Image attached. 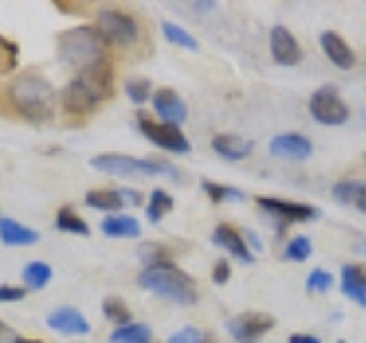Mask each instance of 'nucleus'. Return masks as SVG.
Here are the masks:
<instances>
[{
  "mask_svg": "<svg viewBox=\"0 0 366 343\" xmlns=\"http://www.w3.org/2000/svg\"><path fill=\"white\" fill-rule=\"evenodd\" d=\"M7 96L11 101V106H14L23 117L34 119V121L49 119L57 101L53 85L46 78L34 76V74L19 76L14 83L9 85Z\"/></svg>",
  "mask_w": 366,
  "mask_h": 343,
  "instance_id": "nucleus-1",
  "label": "nucleus"
},
{
  "mask_svg": "<svg viewBox=\"0 0 366 343\" xmlns=\"http://www.w3.org/2000/svg\"><path fill=\"white\" fill-rule=\"evenodd\" d=\"M140 286L152 291L165 300L179 304H194L197 302V289H194L192 277H188L181 268H177L172 261L154 263L140 272Z\"/></svg>",
  "mask_w": 366,
  "mask_h": 343,
  "instance_id": "nucleus-2",
  "label": "nucleus"
},
{
  "mask_svg": "<svg viewBox=\"0 0 366 343\" xmlns=\"http://www.w3.org/2000/svg\"><path fill=\"white\" fill-rule=\"evenodd\" d=\"M106 41L92 26H78L57 34V55L69 66H80V71L103 60Z\"/></svg>",
  "mask_w": 366,
  "mask_h": 343,
  "instance_id": "nucleus-3",
  "label": "nucleus"
},
{
  "mask_svg": "<svg viewBox=\"0 0 366 343\" xmlns=\"http://www.w3.org/2000/svg\"><path fill=\"white\" fill-rule=\"evenodd\" d=\"M89 167L97 172L112 177H131V174H167L172 179L179 177L174 165L165 163V160H152V158H133L124 154H101L89 160Z\"/></svg>",
  "mask_w": 366,
  "mask_h": 343,
  "instance_id": "nucleus-4",
  "label": "nucleus"
},
{
  "mask_svg": "<svg viewBox=\"0 0 366 343\" xmlns=\"http://www.w3.org/2000/svg\"><path fill=\"white\" fill-rule=\"evenodd\" d=\"M97 30L103 37V41L119 44V46L135 44L137 37H140L137 21L119 9H101L97 16Z\"/></svg>",
  "mask_w": 366,
  "mask_h": 343,
  "instance_id": "nucleus-5",
  "label": "nucleus"
},
{
  "mask_svg": "<svg viewBox=\"0 0 366 343\" xmlns=\"http://www.w3.org/2000/svg\"><path fill=\"white\" fill-rule=\"evenodd\" d=\"M137 126H140V131L144 133L147 140H152L156 146L165 149V151H172V154H188L190 151L188 137L181 133L179 126H172L165 121H154L147 112L137 114Z\"/></svg>",
  "mask_w": 366,
  "mask_h": 343,
  "instance_id": "nucleus-6",
  "label": "nucleus"
},
{
  "mask_svg": "<svg viewBox=\"0 0 366 343\" xmlns=\"http://www.w3.org/2000/svg\"><path fill=\"white\" fill-rule=\"evenodd\" d=\"M309 112H312V117L318 124L325 126H341L350 117L348 106L343 103V99L337 94V89L332 85H325L314 91L312 99H309Z\"/></svg>",
  "mask_w": 366,
  "mask_h": 343,
  "instance_id": "nucleus-7",
  "label": "nucleus"
},
{
  "mask_svg": "<svg viewBox=\"0 0 366 343\" xmlns=\"http://www.w3.org/2000/svg\"><path fill=\"white\" fill-rule=\"evenodd\" d=\"M274 327V318L268 314L249 312L229 320V332L238 343H257L266 332Z\"/></svg>",
  "mask_w": 366,
  "mask_h": 343,
  "instance_id": "nucleus-8",
  "label": "nucleus"
},
{
  "mask_svg": "<svg viewBox=\"0 0 366 343\" xmlns=\"http://www.w3.org/2000/svg\"><path fill=\"white\" fill-rule=\"evenodd\" d=\"M78 80L99 99V103L110 99L112 91H114V71H112V64L106 60V57L94 62V64H89L87 69H83Z\"/></svg>",
  "mask_w": 366,
  "mask_h": 343,
  "instance_id": "nucleus-9",
  "label": "nucleus"
},
{
  "mask_svg": "<svg viewBox=\"0 0 366 343\" xmlns=\"http://www.w3.org/2000/svg\"><path fill=\"white\" fill-rule=\"evenodd\" d=\"M257 204L270 215H277L286 222H309L318 217V209L309 204H297V202H284L277 197H259Z\"/></svg>",
  "mask_w": 366,
  "mask_h": 343,
  "instance_id": "nucleus-10",
  "label": "nucleus"
},
{
  "mask_svg": "<svg viewBox=\"0 0 366 343\" xmlns=\"http://www.w3.org/2000/svg\"><path fill=\"white\" fill-rule=\"evenodd\" d=\"M60 103H62V108H64L66 114H74V117H85V114L94 112V108L99 106V99L76 78L62 89Z\"/></svg>",
  "mask_w": 366,
  "mask_h": 343,
  "instance_id": "nucleus-11",
  "label": "nucleus"
},
{
  "mask_svg": "<svg viewBox=\"0 0 366 343\" xmlns=\"http://www.w3.org/2000/svg\"><path fill=\"white\" fill-rule=\"evenodd\" d=\"M314 151V144L309 137L300 133H282L274 135L270 140V154L274 158H286V160H305Z\"/></svg>",
  "mask_w": 366,
  "mask_h": 343,
  "instance_id": "nucleus-12",
  "label": "nucleus"
},
{
  "mask_svg": "<svg viewBox=\"0 0 366 343\" xmlns=\"http://www.w3.org/2000/svg\"><path fill=\"white\" fill-rule=\"evenodd\" d=\"M270 53L274 57V62L284 66H293L302 60L300 44H297L293 34L282 26H274L270 30Z\"/></svg>",
  "mask_w": 366,
  "mask_h": 343,
  "instance_id": "nucleus-13",
  "label": "nucleus"
},
{
  "mask_svg": "<svg viewBox=\"0 0 366 343\" xmlns=\"http://www.w3.org/2000/svg\"><path fill=\"white\" fill-rule=\"evenodd\" d=\"M154 110L158 112L160 119H165V124H172V126H179L186 121L188 117V108L186 103L181 101V96L177 94L174 89L169 87H160L156 94H154Z\"/></svg>",
  "mask_w": 366,
  "mask_h": 343,
  "instance_id": "nucleus-14",
  "label": "nucleus"
},
{
  "mask_svg": "<svg viewBox=\"0 0 366 343\" xmlns=\"http://www.w3.org/2000/svg\"><path fill=\"white\" fill-rule=\"evenodd\" d=\"M46 325L55 332H62V334H87L89 332L87 318L74 307L55 309V312H51L49 318H46Z\"/></svg>",
  "mask_w": 366,
  "mask_h": 343,
  "instance_id": "nucleus-15",
  "label": "nucleus"
},
{
  "mask_svg": "<svg viewBox=\"0 0 366 343\" xmlns=\"http://www.w3.org/2000/svg\"><path fill=\"white\" fill-rule=\"evenodd\" d=\"M320 46H323V51L330 57V62L339 69H352L355 62H357V57H355L348 41L337 32L325 30L323 34H320Z\"/></svg>",
  "mask_w": 366,
  "mask_h": 343,
  "instance_id": "nucleus-16",
  "label": "nucleus"
},
{
  "mask_svg": "<svg viewBox=\"0 0 366 343\" xmlns=\"http://www.w3.org/2000/svg\"><path fill=\"white\" fill-rule=\"evenodd\" d=\"M211 240L217 245V247H224L229 254L236 257L238 261H243V263H252L254 261V254L249 252L247 243L243 238H240V234L236 232L234 227H229V224H220L213 232Z\"/></svg>",
  "mask_w": 366,
  "mask_h": 343,
  "instance_id": "nucleus-17",
  "label": "nucleus"
},
{
  "mask_svg": "<svg viewBox=\"0 0 366 343\" xmlns=\"http://www.w3.org/2000/svg\"><path fill=\"white\" fill-rule=\"evenodd\" d=\"M211 144H213V151L220 154L227 160H243L252 154V149H254V142L245 140V137H240V135H234V133L215 135Z\"/></svg>",
  "mask_w": 366,
  "mask_h": 343,
  "instance_id": "nucleus-18",
  "label": "nucleus"
},
{
  "mask_svg": "<svg viewBox=\"0 0 366 343\" xmlns=\"http://www.w3.org/2000/svg\"><path fill=\"white\" fill-rule=\"evenodd\" d=\"M0 240L9 247L34 245V243H39V234L26 224L11 220V217H3V220H0Z\"/></svg>",
  "mask_w": 366,
  "mask_h": 343,
  "instance_id": "nucleus-19",
  "label": "nucleus"
},
{
  "mask_svg": "<svg viewBox=\"0 0 366 343\" xmlns=\"http://www.w3.org/2000/svg\"><path fill=\"white\" fill-rule=\"evenodd\" d=\"M341 291L360 307H366V270H362L360 266H343Z\"/></svg>",
  "mask_w": 366,
  "mask_h": 343,
  "instance_id": "nucleus-20",
  "label": "nucleus"
},
{
  "mask_svg": "<svg viewBox=\"0 0 366 343\" xmlns=\"http://www.w3.org/2000/svg\"><path fill=\"white\" fill-rule=\"evenodd\" d=\"M101 232L110 238H137L142 229L140 222L131 215H110L101 222Z\"/></svg>",
  "mask_w": 366,
  "mask_h": 343,
  "instance_id": "nucleus-21",
  "label": "nucleus"
},
{
  "mask_svg": "<svg viewBox=\"0 0 366 343\" xmlns=\"http://www.w3.org/2000/svg\"><path fill=\"white\" fill-rule=\"evenodd\" d=\"M152 339H154L152 327H147L142 323L122 325L110 334V343H152Z\"/></svg>",
  "mask_w": 366,
  "mask_h": 343,
  "instance_id": "nucleus-22",
  "label": "nucleus"
},
{
  "mask_svg": "<svg viewBox=\"0 0 366 343\" xmlns=\"http://www.w3.org/2000/svg\"><path fill=\"white\" fill-rule=\"evenodd\" d=\"M85 204L99 211H119L124 206V199L119 190H89L85 194Z\"/></svg>",
  "mask_w": 366,
  "mask_h": 343,
  "instance_id": "nucleus-23",
  "label": "nucleus"
},
{
  "mask_svg": "<svg viewBox=\"0 0 366 343\" xmlns=\"http://www.w3.org/2000/svg\"><path fill=\"white\" fill-rule=\"evenodd\" d=\"M53 270L49 263L44 261H30L26 268H23V282L28 284V289L32 291H41L46 284L51 282Z\"/></svg>",
  "mask_w": 366,
  "mask_h": 343,
  "instance_id": "nucleus-24",
  "label": "nucleus"
},
{
  "mask_svg": "<svg viewBox=\"0 0 366 343\" xmlns=\"http://www.w3.org/2000/svg\"><path fill=\"white\" fill-rule=\"evenodd\" d=\"M172 206H174V199H172L165 190L156 188V190L152 192V199H149V209H147L149 222L158 224V222L163 220V217L172 211Z\"/></svg>",
  "mask_w": 366,
  "mask_h": 343,
  "instance_id": "nucleus-25",
  "label": "nucleus"
},
{
  "mask_svg": "<svg viewBox=\"0 0 366 343\" xmlns=\"http://www.w3.org/2000/svg\"><path fill=\"white\" fill-rule=\"evenodd\" d=\"M55 227L60 229V232H66V234L89 236V227H87V222L83 220V217H78L71 209H60V211H57Z\"/></svg>",
  "mask_w": 366,
  "mask_h": 343,
  "instance_id": "nucleus-26",
  "label": "nucleus"
},
{
  "mask_svg": "<svg viewBox=\"0 0 366 343\" xmlns=\"http://www.w3.org/2000/svg\"><path fill=\"white\" fill-rule=\"evenodd\" d=\"M163 34H165V39L172 41V44H177L181 46V49H188V51H199V41L192 37V34L186 30V28H181L177 26V23H169L165 21L163 23Z\"/></svg>",
  "mask_w": 366,
  "mask_h": 343,
  "instance_id": "nucleus-27",
  "label": "nucleus"
},
{
  "mask_svg": "<svg viewBox=\"0 0 366 343\" xmlns=\"http://www.w3.org/2000/svg\"><path fill=\"white\" fill-rule=\"evenodd\" d=\"M103 316H106L108 320H112V323H117L119 327L129 325L133 320L131 309L126 307V302L119 300V297H106V300H103Z\"/></svg>",
  "mask_w": 366,
  "mask_h": 343,
  "instance_id": "nucleus-28",
  "label": "nucleus"
},
{
  "mask_svg": "<svg viewBox=\"0 0 366 343\" xmlns=\"http://www.w3.org/2000/svg\"><path fill=\"white\" fill-rule=\"evenodd\" d=\"M202 188L204 192L209 194V197L220 204V202H243L245 194L236 190V188H229V186H222V183H213V181H202Z\"/></svg>",
  "mask_w": 366,
  "mask_h": 343,
  "instance_id": "nucleus-29",
  "label": "nucleus"
},
{
  "mask_svg": "<svg viewBox=\"0 0 366 343\" xmlns=\"http://www.w3.org/2000/svg\"><path fill=\"white\" fill-rule=\"evenodd\" d=\"M312 257V240L307 236H295L284 249V259L289 261H307Z\"/></svg>",
  "mask_w": 366,
  "mask_h": 343,
  "instance_id": "nucleus-30",
  "label": "nucleus"
},
{
  "mask_svg": "<svg viewBox=\"0 0 366 343\" xmlns=\"http://www.w3.org/2000/svg\"><path fill=\"white\" fill-rule=\"evenodd\" d=\"M335 199L337 202H343V204H350V202H357L360 192H362V183L360 181H352V179H343L339 183H335Z\"/></svg>",
  "mask_w": 366,
  "mask_h": 343,
  "instance_id": "nucleus-31",
  "label": "nucleus"
},
{
  "mask_svg": "<svg viewBox=\"0 0 366 343\" xmlns=\"http://www.w3.org/2000/svg\"><path fill=\"white\" fill-rule=\"evenodd\" d=\"M126 94H129V99L133 103L142 106V103L149 101V96H152V80H147V78H131L129 83H126Z\"/></svg>",
  "mask_w": 366,
  "mask_h": 343,
  "instance_id": "nucleus-32",
  "label": "nucleus"
},
{
  "mask_svg": "<svg viewBox=\"0 0 366 343\" xmlns=\"http://www.w3.org/2000/svg\"><path fill=\"white\" fill-rule=\"evenodd\" d=\"M332 284H335V277H332L330 272L318 268V270H314L307 277V291H312V293H325V291L332 289Z\"/></svg>",
  "mask_w": 366,
  "mask_h": 343,
  "instance_id": "nucleus-33",
  "label": "nucleus"
},
{
  "mask_svg": "<svg viewBox=\"0 0 366 343\" xmlns=\"http://www.w3.org/2000/svg\"><path fill=\"white\" fill-rule=\"evenodd\" d=\"M140 259L147 263V266H154V263H163L169 261L167 259V252L160 247V245H142L140 249Z\"/></svg>",
  "mask_w": 366,
  "mask_h": 343,
  "instance_id": "nucleus-34",
  "label": "nucleus"
},
{
  "mask_svg": "<svg viewBox=\"0 0 366 343\" xmlns=\"http://www.w3.org/2000/svg\"><path fill=\"white\" fill-rule=\"evenodd\" d=\"M167 343H202V334L197 327H183L177 334H172Z\"/></svg>",
  "mask_w": 366,
  "mask_h": 343,
  "instance_id": "nucleus-35",
  "label": "nucleus"
},
{
  "mask_svg": "<svg viewBox=\"0 0 366 343\" xmlns=\"http://www.w3.org/2000/svg\"><path fill=\"white\" fill-rule=\"evenodd\" d=\"M23 297H26V291H23V289L7 286V284L0 286V304H3V302H19V300H23Z\"/></svg>",
  "mask_w": 366,
  "mask_h": 343,
  "instance_id": "nucleus-36",
  "label": "nucleus"
},
{
  "mask_svg": "<svg viewBox=\"0 0 366 343\" xmlns=\"http://www.w3.org/2000/svg\"><path fill=\"white\" fill-rule=\"evenodd\" d=\"M229 277H232V266H229V261L220 259L213 266V282L215 284H227Z\"/></svg>",
  "mask_w": 366,
  "mask_h": 343,
  "instance_id": "nucleus-37",
  "label": "nucleus"
},
{
  "mask_svg": "<svg viewBox=\"0 0 366 343\" xmlns=\"http://www.w3.org/2000/svg\"><path fill=\"white\" fill-rule=\"evenodd\" d=\"M119 194H122V199H124V206L126 204H131V206H140L142 204V194L137 192V190L124 188V190H119Z\"/></svg>",
  "mask_w": 366,
  "mask_h": 343,
  "instance_id": "nucleus-38",
  "label": "nucleus"
},
{
  "mask_svg": "<svg viewBox=\"0 0 366 343\" xmlns=\"http://www.w3.org/2000/svg\"><path fill=\"white\" fill-rule=\"evenodd\" d=\"M289 343H320V341L312 334H291Z\"/></svg>",
  "mask_w": 366,
  "mask_h": 343,
  "instance_id": "nucleus-39",
  "label": "nucleus"
},
{
  "mask_svg": "<svg viewBox=\"0 0 366 343\" xmlns=\"http://www.w3.org/2000/svg\"><path fill=\"white\" fill-rule=\"evenodd\" d=\"M55 7L62 9V11H80V5H76V3H64V0H57Z\"/></svg>",
  "mask_w": 366,
  "mask_h": 343,
  "instance_id": "nucleus-40",
  "label": "nucleus"
},
{
  "mask_svg": "<svg viewBox=\"0 0 366 343\" xmlns=\"http://www.w3.org/2000/svg\"><path fill=\"white\" fill-rule=\"evenodd\" d=\"M357 206H360L362 213H366V186H362V192H360V197H357Z\"/></svg>",
  "mask_w": 366,
  "mask_h": 343,
  "instance_id": "nucleus-41",
  "label": "nucleus"
},
{
  "mask_svg": "<svg viewBox=\"0 0 366 343\" xmlns=\"http://www.w3.org/2000/svg\"><path fill=\"white\" fill-rule=\"evenodd\" d=\"M192 7H197L199 11H209V9L215 7V3H211V0H209V3H192Z\"/></svg>",
  "mask_w": 366,
  "mask_h": 343,
  "instance_id": "nucleus-42",
  "label": "nucleus"
},
{
  "mask_svg": "<svg viewBox=\"0 0 366 343\" xmlns=\"http://www.w3.org/2000/svg\"><path fill=\"white\" fill-rule=\"evenodd\" d=\"M14 343H41V341H32V339H23V337H19Z\"/></svg>",
  "mask_w": 366,
  "mask_h": 343,
  "instance_id": "nucleus-43",
  "label": "nucleus"
},
{
  "mask_svg": "<svg viewBox=\"0 0 366 343\" xmlns=\"http://www.w3.org/2000/svg\"><path fill=\"white\" fill-rule=\"evenodd\" d=\"M0 329H3V325H0Z\"/></svg>",
  "mask_w": 366,
  "mask_h": 343,
  "instance_id": "nucleus-44",
  "label": "nucleus"
},
{
  "mask_svg": "<svg viewBox=\"0 0 366 343\" xmlns=\"http://www.w3.org/2000/svg\"><path fill=\"white\" fill-rule=\"evenodd\" d=\"M339 343H343V341H339Z\"/></svg>",
  "mask_w": 366,
  "mask_h": 343,
  "instance_id": "nucleus-45",
  "label": "nucleus"
}]
</instances>
